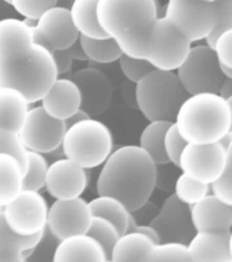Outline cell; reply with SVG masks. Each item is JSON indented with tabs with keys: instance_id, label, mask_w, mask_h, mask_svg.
Instances as JSON below:
<instances>
[{
	"instance_id": "obj_8",
	"label": "cell",
	"mask_w": 232,
	"mask_h": 262,
	"mask_svg": "<svg viewBox=\"0 0 232 262\" xmlns=\"http://www.w3.org/2000/svg\"><path fill=\"white\" fill-rule=\"evenodd\" d=\"M192 45L175 25L160 15L147 36L143 59L155 69L176 71L187 56Z\"/></svg>"
},
{
	"instance_id": "obj_14",
	"label": "cell",
	"mask_w": 232,
	"mask_h": 262,
	"mask_svg": "<svg viewBox=\"0 0 232 262\" xmlns=\"http://www.w3.org/2000/svg\"><path fill=\"white\" fill-rule=\"evenodd\" d=\"M92 217L89 205L81 196L55 200L48 209L47 229L57 241H61L71 235L86 233Z\"/></svg>"
},
{
	"instance_id": "obj_17",
	"label": "cell",
	"mask_w": 232,
	"mask_h": 262,
	"mask_svg": "<svg viewBox=\"0 0 232 262\" xmlns=\"http://www.w3.org/2000/svg\"><path fill=\"white\" fill-rule=\"evenodd\" d=\"M71 79L81 93V110L90 118L104 114L112 102L114 89L110 78L100 70L86 67L75 71Z\"/></svg>"
},
{
	"instance_id": "obj_35",
	"label": "cell",
	"mask_w": 232,
	"mask_h": 262,
	"mask_svg": "<svg viewBox=\"0 0 232 262\" xmlns=\"http://www.w3.org/2000/svg\"><path fill=\"white\" fill-rule=\"evenodd\" d=\"M215 11H216V24L212 33L205 38V44L210 48L215 47L217 37L227 29L232 28V0H213Z\"/></svg>"
},
{
	"instance_id": "obj_45",
	"label": "cell",
	"mask_w": 232,
	"mask_h": 262,
	"mask_svg": "<svg viewBox=\"0 0 232 262\" xmlns=\"http://www.w3.org/2000/svg\"><path fill=\"white\" fill-rule=\"evenodd\" d=\"M219 93L223 96L224 98H227L228 96L232 94V79H224L223 85H221V89Z\"/></svg>"
},
{
	"instance_id": "obj_25",
	"label": "cell",
	"mask_w": 232,
	"mask_h": 262,
	"mask_svg": "<svg viewBox=\"0 0 232 262\" xmlns=\"http://www.w3.org/2000/svg\"><path fill=\"white\" fill-rule=\"evenodd\" d=\"M24 175L25 169L14 156L0 153V208L19 194Z\"/></svg>"
},
{
	"instance_id": "obj_5",
	"label": "cell",
	"mask_w": 232,
	"mask_h": 262,
	"mask_svg": "<svg viewBox=\"0 0 232 262\" xmlns=\"http://www.w3.org/2000/svg\"><path fill=\"white\" fill-rule=\"evenodd\" d=\"M135 85L137 106L149 122H174L182 102L188 97L175 71L153 69Z\"/></svg>"
},
{
	"instance_id": "obj_11",
	"label": "cell",
	"mask_w": 232,
	"mask_h": 262,
	"mask_svg": "<svg viewBox=\"0 0 232 262\" xmlns=\"http://www.w3.org/2000/svg\"><path fill=\"white\" fill-rule=\"evenodd\" d=\"M66 130L65 120L49 116L40 105L29 108L18 134L28 150L47 155L60 146Z\"/></svg>"
},
{
	"instance_id": "obj_46",
	"label": "cell",
	"mask_w": 232,
	"mask_h": 262,
	"mask_svg": "<svg viewBox=\"0 0 232 262\" xmlns=\"http://www.w3.org/2000/svg\"><path fill=\"white\" fill-rule=\"evenodd\" d=\"M220 63V61H219ZM220 70L223 75L225 77V79H232V67H228V66H224L220 63Z\"/></svg>"
},
{
	"instance_id": "obj_21",
	"label": "cell",
	"mask_w": 232,
	"mask_h": 262,
	"mask_svg": "<svg viewBox=\"0 0 232 262\" xmlns=\"http://www.w3.org/2000/svg\"><path fill=\"white\" fill-rule=\"evenodd\" d=\"M53 262H107L101 245L88 233L71 235L57 242Z\"/></svg>"
},
{
	"instance_id": "obj_31",
	"label": "cell",
	"mask_w": 232,
	"mask_h": 262,
	"mask_svg": "<svg viewBox=\"0 0 232 262\" xmlns=\"http://www.w3.org/2000/svg\"><path fill=\"white\" fill-rule=\"evenodd\" d=\"M86 233L89 236L94 237L96 241L101 245L107 254L108 261H111V254H112V249H114L115 243L120 236L119 229L115 227L114 223H111L110 220H107L104 217L100 216H93L90 225Z\"/></svg>"
},
{
	"instance_id": "obj_49",
	"label": "cell",
	"mask_w": 232,
	"mask_h": 262,
	"mask_svg": "<svg viewBox=\"0 0 232 262\" xmlns=\"http://www.w3.org/2000/svg\"><path fill=\"white\" fill-rule=\"evenodd\" d=\"M3 2H6V3L10 4V2H11V0H3Z\"/></svg>"
},
{
	"instance_id": "obj_19",
	"label": "cell",
	"mask_w": 232,
	"mask_h": 262,
	"mask_svg": "<svg viewBox=\"0 0 232 262\" xmlns=\"http://www.w3.org/2000/svg\"><path fill=\"white\" fill-rule=\"evenodd\" d=\"M40 101L49 116L66 120L81 108V93L71 78L57 77Z\"/></svg>"
},
{
	"instance_id": "obj_6",
	"label": "cell",
	"mask_w": 232,
	"mask_h": 262,
	"mask_svg": "<svg viewBox=\"0 0 232 262\" xmlns=\"http://www.w3.org/2000/svg\"><path fill=\"white\" fill-rule=\"evenodd\" d=\"M114 147L112 133L96 119L88 118L67 127L61 149L67 159L90 169L102 165Z\"/></svg>"
},
{
	"instance_id": "obj_16",
	"label": "cell",
	"mask_w": 232,
	"mask_h": 262,
	"mask_svg": "<svg viewBox=\"0 0 232 262\" xmlns=\"http://www.w3.org/2000/svg\"><path fill=\"white\" fill-rule=\"evenodd\" d=\"M88 183L86 168L67 157H60L48 165L44 187L55 200H70L81 196Z\"/></svg>"
},
{
	"instance_id": "obj_32",
	"label": "cell",
	"mask_w": 232,
	"mask_h": 262,
	"mask_svg": "<svg viewBox=\"0 0 232 262\" xmlns=\"http://www.w3.org/2000/svg\"><path fill=\"white\" fill-rule=\"evenodd\" d=\"M209 192H210V184L194 180L183 172L176 178L175 184H174V194L178 196V200L188 206L202 200Z\"/></svg>"
},
{
	"instance_id": "obj_10",
	"label": "cell",
	"mask_w": 232,
	"mask_h": 262,
	"mask_svg": "<svg viewBox=\"0 0 232 262\" xmlns=\"http://www.w3.org/2000/svg\"><path fill=\"white\" fill-rule=\"evenodd\" d=\"M48 202L40 191L22 188L18 195L3 206L7 225L19 235H34L47 227Z\"/></svg>"
},
{
	"instance_id": "obj_24",
	"label": "cell",
	"mask_w": 232,
	"mask_h": 262,
	"mask_svg": "<svg viewBox=\"0 0 232 262\" xmlns=\"http://www.w3.org/2000/svg\"><path fill=\"white\" fill-rule=\"evenodd\" d=\"M29 101L19 90L0 88V127L19 131L28 114Z\"/></svg>"
},
{
	"instance_id": "obj_18",
	"label": "cell",
	"mask_w": 232,
	"mask_h": 262,
	"mask_svg": "<svg viewBox=\"0 0 232 262\" xmlns=\"http://www.w3.org/2000/svg\"><path fill=\"white\" fill-rule=\"evenodd\" d=\"M187 253L190 262H232L229 231H196Z\"/></svg>"
},
{
	"instance_id": "obj_12",
	"label": "cell",
	"mask_w": 232,
	"mask_h": 262,
	"mask_svg": "<svg viewBox=\"0 0 232 262\" xmlns=\"http://www.w3.org/2000/svg\"><path fill=\"white\" fill-rule=\"evenodd\" d=\"M225 147L220 141L210 143H186L178 168L183 173L202 183H215L223 173Z\"/></svg>"
},
{
	"instance_id": "obj_23",
	"label": "cell",
	"mask_w": 232,
	"mask_h": 262,
	"mask_svg": "<svg viewBox=\"0 0 232 262\" xmlns=\"http://www.w3.org/2000/svg\"><path fill=\"white\" fill-rule=\"evenodd\" d=\"M155 245L156 243L151 237L137 231L123 233L119 236L112 249L111 261L149 262Z\"/></svg>"
},
{
	"instance_id": "obj_37",
	"label": "cell",
	"mask_w": 232,
	"mask_h": 262,
	"mask_svg": "<svg viewBox=\"0 0 232 262\" xmlns=\"http://www.w3.org/2000/svg\"><path fill=\"white\" fill-rule=\"evenodd\" d=\"M119 67L123 75L129 79L130 82H137L142 77H145L149 71L155 69L153 66L146 61L145 59H138V57L127 56L123 53L122 56L119 57Z\"/></svg>"
},
{
	"instance_id": "obj_20",
	"label": "cell",
	"mask_w": 232,
	"mask_h": 262,
	"mask_svg": "<svg viewBox=\"0 0 232 262\" xmlns=\"http://www.w3.org/2000/svg\"><path fill=\"white\" fill-rule=\"evenodd\" d=\"M190 214L196 231H231L232 228V206L215 194H208L190 205Z\"/></svg>"
},
{
	"instance_id": "obj_4",
	"label": "cell",
	"mask_w": 232,
	"mask_h": 262,
	"mask_svg": "<svg viewBox=\"0 0 232 262\" xmlns=\"http://www.w3.org/2000/svg\"><path fill=\"white\" fill-rule=\"evenodd\" d=\"M174 123L186 142H216L231 127V110L220 93L190 94Z\"/></svg>"
},
{
	"instance_id": "obj_28",
	"label": "cell",
	"mask_w": 232,
	"mask_h": 262,
	"mask_svg": "<svg viewBox=\"0 0 232 262\" xmlns=\"http://www.w3.org/2000/svg\"><path fill=\"white\" fill-rule=\"evenodd\" d=\"M172 122L165 120H153L149 122L139 135V145L151 156L156 165H167L170 164L164 149V135Z\"/></svg>"
},
{
	"instance_id": "obj_26",
	"label": "cell",
	"mask_w": 232,
	"mask_h": 262,
	"mask_svg": "<svg viewBox=\"0 0 232 262\" xmlns=\"http://www.w3.org/2000/svg\"><path fill=\"white\" fill-rule=\"evenodd\" d=\"M97 2L98 0H73L70 15L74 26L77 28L81 36L90 38H106L97 19Z\"/></svg>"
},
{
	"instance_id": "obj_48",
	"label": "cell",
	"mask_w": 232,
	"mask_h": 262,
	"mask_svg": "<svg viewBox=\"0 0 232 262\" xmlns=\"http://www.w3.org/2000/svg\"><path fill=\"white\" fill-rule=\"evenodd\" d=\"M229 251H231V257H232V228L229 231Z\"/></svg>"
},
{
	"instance_id": "obj_27",
	"label": "cell",
	"mask_w": 232,
	"mask_h": 262,
	"mask_svg": "<svg viewBox=\"0 0 232 262\" xmlns=\"http://www.w3.org/2000/svg\"><path fill=\"white\" fill-rule=\"evenodd\" d=\"M89 209L92 216L104 217L119 229L120 235L127 232L131 212L127 206L118 198L110 195H98L89 202Z\"/></svg>"
},
{
	"instance_id": "obj_30",
	"label": "cell",
	"mask_w": 232,
	"mask_h": 262,
	"mask_svg": "<svg viewBox=\"0 0 232 262\" xmlns=\"http://www.w3.org/2000/svg\"><path fill=\"white\" fill-rule=\"evenodd\" d=\"M48 165L49 163L45 155L28 150V164L22 180V188L34 191H40L41 188H44Z\"/></svg>"
},
{
	"instance_id": "obj_42",
	"label": "cell",
	"mask_w": 232,
	"mask_h": 262,
	"mask_svg": "<svg viewBox=\"0 0 232 262\" xmlns=\"http://www.w3.org/2000/svg\"><path fill=\"white\" fill-rule=\"evenodd\" d=\"M52 55L59 75L71 70V67H73V57L70 56L67 49H56V51H53Z\"/></svg>"
},
{
	"instance_id": "obj_7",
	"label": "cell",
	"mask_w": 232,
	"mask_h": 262,
	"mask_svg": "<svg viewBox=\"0 0 232 262\" xmlns=\"http://www.w3.org/2000/svg\"><path fill=\"white\" fill-rule=\"evenodd\" d=\"M176 75L187 94L219 93L225 77L215 49L209 45H192L187 56L176 69Z\"/></svg>"
},
{
	"instance_id": "obj_9",
	"label": "cell",
	"mask_w": 232,
	"mask_h": 262,
	"mask_svg": "<svg viewBox=\"0 0 232 262\" xmlns=\"http://www.w3.org/2000/svg\"><path fill=\"white\" fill-rule=\"evenodd\" d=\"M192 44L204 41L216 24V11L212 2L205 0H168L164 14Z\"/></svg>"
},
{
	"instance_id": "obj_43",
	"label": "cell",
	"mask_w": 232,
	"mask_h": 262,
	"mask_svg": "<svg viewBox=\"0 0 232 262\" xmlns=\"http://www.w3.org/2000/svg\"><path fill=\"white\" fill-rule=\"evenodd\" d=\"M67 49V52L70 53V56L73 57V60H88V57H86L85 52H83V48H82L81 42L79 40H77L74 44H71Z\"/></svg>"
},
{
	"instance_id": "obj_3",
	"label": "cell",
	"mask_w": 232,
	"mask_h": 262,
	"mask_svg": "<svg viewBox=\"0 0 232 262\" xmlns=\"http://www.w3.org/2000/svg\"><path fill=\"white\" fill-rule=\"evenodd\" d=\"M157 0H98L97 19L127 56L143 59L145 44L159 18Z\"/></svg>"
},
{
	"instance_id": "obj_15",
	"label": "cell",
	"mask_w": 232,
	"mask_h": 262,
	"mask_svg": "<svg viewBox=\"0 0 232 262\" xmlns=\"http://www.w3.org/2000/svg\"><path fill=\"white\" fill-rule=\"evenodd\" d=\"M149 224L156 229L160 242H182L187 245L196 233L190 206L178 200L175 194L165 198Z\"/></svg>"
},
{
	"instance_id": "obj_33",
	"label": "cell",
	"mask_w": 232,
	"mask_h": 262,
	"mask_svg": "<svg viewBox=\"0 0 232 262\" xmlns=\"http://www.w3.org/2000/svg\"><path fill=\"white\" fill-rule=\"evenodd\" d=\"M149 262H190L187 245L182 242H159L153 247Z\"/></svg>"
},
{
	"instance_id": "obj_1",
	"label": "cell",
	"mask_w": 232,
	"mask_h": 262,
	"mask_svg": "<svg viewBox=\"0 0 232 262\" xmlns=\"http://www.w3.org/2000/svg\"><path fill=\"white\" fill-rule=\"evenodd\" d=\"M33 26L0 19V88L19 90L29 104L40 101L59 77L52 52L34 40Z\"/></svg>"
},
{
	"instance_id": "obj_39",
	"label": "cell",
	"mask_w": 232,
	"mask_h": 262,
	"mask_svg": "<svg viewBox=\"0 0 232 262\" xmlns=\"http://www.w3.org/2000/svg\"><path fill=\"white\" fill-rule=\"evenodd\" d=\"M10 4L24 18L37 20L43 12L56 6L57 0H11Z\"/></svg>"
},
{
	"instance_id": "obj_38",
	"label": "cell",
	"mask_w": 232,
	"mask_h": 262,
	"mask_svg": "<svg viewBox=\"0 0 232 262\" xmlns=\"http://www.w3.org/2000/svg\"><path fill=\"white\" fill-rule=\"evenodd\" d=\"M186 143L187 142L179 134L175 123L172 122L168 127L165 135H164V149H165V155H167L170 164L175 165V167L179 165V157L182 155L183 147L186 146Z\"/></svg>"
},
{
	"instance_id": "obj_13",
	"label": "cell",
	"mask_w": 232,
	"mask_h": 262,
	"mask_svg": "<svg viewBox=\"0 0 232 262\" xmlns=\"http://www.w3.org/2000/svg\"><path fill=\"white\" fill-rule=\"evenodd\" d=\"M33 36L38 44L44 45L53 52L66 49L79 40V32L74 26L70 8L53 6L38 16L33 26Z\"/></svg>"
},
{
	"instance_id": "obj_22",
	"label": "cell",
	"mask_w": 232,
	"mask_h": 262,
	"mask_svg": "<svg viewBox=\"0 0 232 262\" xmlns=\"http://www.w3.org/2000/svg\"><path fill=\"white\" fill-rule=\"evenodd\" d=\"M41 235L43 232L34 235L14 232L4 220L3 208H0V262L26 261L41 239Z\"/></svg>"
},
{
	"instance_id": "obj_34",
	"label": "cell",
	"mask_w": 232,
	"mask_h": 262,
	"mask_svg": "<svg viewBox=\"0 0 232 262\" xmlns=\"http://www.w3.org/2000/svg\"><path fill=\"white\" fill-rule=\"evenodd\" d=\"M210 191L224 204L232 206V141L225 147V164L223 173L215 183L210 184Z\"/></svg>"
},
{
	"instance_id": "obj_47",
	"label": "cell",
	"mask_w": 232,
	"mask_h": 262,
	"mask_svg": "<svg viewBox=\"0 0 232 262\" xmlns=\"http://www.w3.org/2000/svg\"><path fill=\"white\" fill-rule=\"evenodd\" d=\"M227 102H228L229 110H231V127H229V130H232V94L227 97Z\"/></svg>"
},
{
	"instance_id": "obj_2",
	"label": "cell",
	"mask_w": 232,
	"mask_h": 262,
	"mask_svg": "<svg viewBox=\"0 0 232 262\" xmlns=\"http://www.w3.org/2000/svg\"><path fill=\"white\" fill-rule=\"evenodd\" d=\"M157 165L141 146L127 145L111 151L97 178L98 195L118 198L130 212L149 201L156 188Z\"/></svg>"
},
{
	"instance_id": "obj_29",
	"label": "cell",
	"mask_w": 232,
	"mask_h": 262,
	"mask_svg": "<svg viewBox=\"0 0 232 262\" xmlns=\"http://www.w3.org/2000/svg\"><path fill=\"white\" fill-rule=\"evenodd\" d=\"M83 52H85L88 60L96 61V63H112L119 60L122 56V49L119 48L116 41L111 37L106 38H90L86 36H79Z\"/></svg>"
},
{
	"instance_id": "obj_41",
	"label": "cell",
	"mask_w": 232,
	"mask_h": 262,
	"mask_svg": "<svg viewBox=\"0 0 232 262\" xmlns=\"http://www.w3.org/2000/svg\"><path fill=\"white\" fill-rule=\"evenodd\" d=\"M213 49L221 64L232 67V28L227 29L217 37Z\"/></svg>"
},
{
	"instance_id": "obj_50",
	"label": "cell",
	"mask_w": 232,
	"mask_h": 262,
	"mask_svg": "<svg viewBox=\"0 0 232 262\" xmlns=\"http://www.w3.org/2000/svg\"><path fill=\"white\" fill-rule=\"evenodd\" d=\"M205 2H213V0H205Z\"/></svg>"
},
{
	"instance_id": "obj_44",
	"label": "cell",
	"mask_w": 232,
	"mask_h": 262,
	"mask_svg": "<svg viewBox=\"0 0 232 262\" xmlns=\"http://www.w3.org/2000/svg\"><path fill=\"white\" fill-rule=\"evenodd\" d=\"M90 118L89 115L86 114L85 111H82L81 108L75 112V114H73L71 116H70L69 119H66L65 123H66V127H70L73 126V124H75V123L81 122V120H83V119H88Z\"/></svg>"
},
{
	"instance_id": "obj_40",
	"label": "cell",
	"mask_w": 232,
	"mask_h": 262,
	"mask_svg": "<svg viewBox=\"0 0 232 262\" xmlns=\"http://www.w3.org/2000/svg\"><path fill=\"white\" fill-rule=\"evenodd\" d=\"M57 242L59 241L45 227V229L43 231V235H41V239L38 241L36 247L32 250V253H30L28 259L29 261H33V259L52 261L53 253H55V249H56Z\"/></svg>"
},
{
	"instance_id": "obj_36",
	"label": "cell",
	"mask_w": 232,
	"mask_h": 262,
	"mask_svg": "<svg viewBox=\"0 0 232 262\" xmlns=\"http://www.w3.org/2000/svg\"><path fill=\"white\" fill-rule=\"evenodd\" d=\"M0 153H7V155L14 156L19 161L22 168L26 169L28 149L25 147V145L20 141L18 131L0 127Z\"/></svg>"
}]
</instances>
